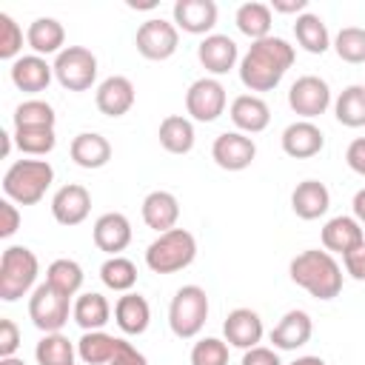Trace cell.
<instances>
[{
    "instance_id": "obj_1",
    "label": "cell",
    "mask_w": 365,
    "mask_h": 365,
    "mask_svg": "<svg viewBox=\"0 0 365 365\" xmlns=\"http://www.w3.org/2000/svg\"><path fill=\"white\" fill-rule=\"evenodd\" d=\"M294 46L285 37H265L248 46L240 60V80L248 91H274L294 66Z\"/></svg>"
},
{
    "instance_id": "obj_2",
    "label": "cell",
    "mask_w": 365,
    "mask_h": 365,
    "mask_svg": "<svg viewBox=\"0 0 365 365\" xmlns=\"http://www.w3.org/2000/svg\"><path fill=\"white\" fill-rule=\"evenodd\" d=\"M288 274H291L294 285L305 288L314 299H322V302L334 299L342 291V268H339V262L334 259V254L319 251V248L299 251L291 259Z\"/></svg>"
},
{
    "instance_id": "obj_3",
    "label": "cell",
    "mask_w": 365,
    "mask_h": 365,
    "mask_svg": "<svg viewBox=\"0 0 365 365\" xmlns=\"http://www.w3.org/2000/svg\"><path fill=\"white\" fill-rule=\"evenodd\" d=\"M54 182V168L48 160H17L3 174V194L17 205H34L46 197Z\"/></svg>"
},
{
    "instance_id": "obj_4",
    "label": "cell",
    "mask_w": 365,
    "mask_h": 365,
    "mask_svg": "<svg viewBox=\"0 0 365 365\" xmlns=\"http://www.w3.org/2000/svg\"><path fill=\"white\" fill-rule=\"evenodd\" d=\"M40 274L37 254L26 245H9L0 257V299L17 302L29 291H34Z\"/></svg>"
},
{
    "instance_id": "obj_5",
    "label": "cell",
    "mask_w": 365,
    "mask_h": 365,
    "mask_svg": "<svg viewBox=\"0 0 365 365\" xmlns=\"http://www.w3.org/2000/svg\"><path fill=\"white\" fill-rule=\"evenodd\" d=\"M197 257V240L185 228H171L157 234V240L145 248V265L154 274H177L188 268Z\"/></svg>"
},
{
    "instance_id": "obj_6",
    "label": "cell",
    "mask_w": 365,
    "mask_h": 365,
    "mask_svg": "<svg viewBox=\"0 0 365 365\" xmlns=\"http://www.w3.org/2000/svg\"><path fill=\"white\" fill-rule=\"evenodd\" d=\"M208 319V294L200 285H182L168 305V328L180 339H194Z\"/></svg>"
},
{
    "instance_id": "obj_7",
    "label": "cell",
    "mask_w": 365,
    "mask_h": 365,
    "mask_svg": "<svg viewBox=\"0 0 365 365\" xmlns=\"http://www.w3.org/2000/svg\"><path fill=\"white\" fill-rule=\"evenodd\" d=\"M54 77L68 91H88L97 80V57L86 46H66L54 57Z\"/></svg>"
},
{
    "instance_id": "obj_8",
    "label": "cell",
    "mask_w": 365,
    "mask_h": 365,
    "mask_svg": "<svg viewBox=\"0 0 365 365\" xmlns=\"http://www.w3.org/2000/svg\"><path fill=\"white\" fill-rule=\"evenodd\" d=\"M71 299L63 297L60 291H54L48 282L37 285L29 297V319L34 322L37 331L43 334H57L66 322H68V314H71Z\"/></svg>"
},
{
    "instance_id": "obj_9",
    "label": "cell",
    "mask_w": 365,
    "mask_h": 365,
    "mask_svg": "<svg viewBox=\"0 0 365 365\" xmlns=\"http://www.w3.org/2000/svg\"><path fill=\"white\" fill-rule=\"evenodd\" d=\"M225 106H228V94L217 77H200L185 91V111L197 123H214L217 117H222Z\"/></svg>"
},
{
    "instance_id": "obj_10",
    "label": "cell",
    "mask_w": 365,
    "mask_h": 365,
    "mask_svg": "<svg viewBox=\"0 0 365 365\" xmlns=\"http://www.w3.org/2000/svg\"><path fill=\"white\" fill-rule=\"evenodd\" d=\"M288 106H291V111L297 117L314 120V117L328 111V106H331V86L322 77H317V74H302L288 88Z\"/></svg>"
},
{
    "instance_id": "obj_11",
    "label": "cell",
    "mask_w": 365,
    "mask_h": 365,
    "mask_svg": "<svg viewBox=\"0 0 365 365\" xmlns=\"http://www.w3.org/2000/svg\"><path fill=\"white\" fill-rule=\"evenodd\" d=\"M134 46L145 60H168L180 46V29L163 17H151L137 29Z\"/></svg>"
},
{
    "instance_id": "obj_12",
    "label": "cell",
    "mask_w": 365,
    "mask_h": 365,
    "mask_svg": "<svg viewBox=\"0 0 365 365\" xmlns=\"http://www.w3.org/2000/svg\"><path fill=\"white\" fill-rule=\"evenodd\" d=\"M211 157L222 171H245L257 157V143L242 131H222L211 145Z\"/></svg>"
},
{
    "instance_id": "obj_13",
    "label": "cell",
    "mask_w": 365,
    "mask_h": 365,
    "mask_svg": "<svg viewBox=\"0 0 365 365\" xmlns=\"http://www.w3.org/2000/svg\"><path fill=\"white\" fill-rule=\"evenodd\" d=\"M88 211H91V194L80 182H68L57 188L51 197V217L66 228L80 225L88 217Z\"/></svg>"
},
{
    "instance_id": "obj_14",
    "label": "cell",
    "mask_w": 365,
    "mask_h": 365,
    "mask_svg": "<svg viewBox=\"0 0 365 365\" xmlns=\"http://www.w3.org/2000/svg\"><path fill=\"white\" fill-rule=\"evenodd\" d=\"M91 237L100 251H106L108 257H120V251H125L131 242V222L120 211H106L94 220Z\"/></svg>"
},
{
    "instance_id": "obj_15",
    "label": "cell",
    "mask_w": 365,
    "mask_h": 365,
    "mask_svg": "<svg viewBox=\"0 0 365 365\" xmlns=\"http://www.w3.org/2000/svg\"><path fill=\"white\" fill-rule=\"evenodd\" d=\"M197 60L202 63V68L208 74L220 77V74H228L237 66L240 48H237V43L228 34H208L197 46Z\"/></svg>"
},
{
    "instance_id": "obj_16",
    "label": "cell",
    "mask_w": 365,
    "mask_h": 365,
    "mask_svg": "<svg viewBox=\"0 0 365 365\" xmlns=\"http://www.w3.org/2000/svg\"><path fill=\"white\" fill-rule=\"evenodd\" d=\"M137 100V91H134V83L123 74H111L106 77L100 86H97V94H94V103L100 108V114L106 117H123L131 111Z\"/></svg>"
},
{
    "instance_id": "obj_17",
    "label": "cell",
    "mask_w": 365,
    "mask_h": 365,
    "mask_svg": "<svg viewBox=\"0 0 365 365\" xmlns=\"http://www.w3.org/2000/svg\"><path fill=\"white\" fill-rule=\"evenodd\" d=\"M222 334H225V342L228 345L248 351V348H257L259 345L265 328H262V319H259L257 311H251V308H234V311H228V317L222 322Z\"/></svg>"
},
{
    "instance_id": "obj_18",
    "label": "cell",
    "mask_w": 365,
    "mask_h": 365,
    "mask_svg": "<svg viewBox=\"0 0 365 365\" xmlns=\"http://www.w3.org/2000/svg\"><path fill=\"white\" fill-rule=\"evenodd\" d=\"M174 26L185 34H211L217 26V3L214 0H177L174 9Z\"/></svg>"
},
{
    "instance_id": "obj_19",
    "label": "cell",
    "mask_w": 365,
    "mask_h": 365,
    "mask_svg": "<svg viewBox=\"0 0 365 365\" xmlns=\"http://www.w3.org/2000/svg\"><path fill=\"white\" fill-rule=\"evenodd\" d=\"M282 151L294 160H308V157H317L325 145V134L319 131V125H314L311 120H297L291 125H285L282 137Z\"/></svg>"
},
{
    "instance_id": "obj_20",
    "label": "cell",
    "mask_w": 365,
    "mask_h": 365,
    "mask_svg": "<svg viewBox=\"0 0 365 365\" xmlns=\"http://www.w3.org/2000/svg\"><path fill=\"white\" fill-rule=\"evenodd\" d=\"M11 83L26 91V94H40L48 88L51 77H54V66L46 63V57L40 54H26V57H17L11 63Z\"/></svg>"
},
{
    "instance_id": "obj_21",
    "label": "cell",
    "mask_w": 365,
    "mask_h": 365,
    "mask_svg": "<svg viewBox=\"0 0 365 365\" xmlns=\"http://www.w3.org/2000/svg\"><path fill=\"white\" fill-rule=\"evenodd\" d=\"M228 114H231V123L237 125V131H242V134H259L271 123V108L257 94H240V97H234Z\"/></svg>"
},
{
    "instance_id": "obj_22",
    "label": "cell",
    "mask_w": 365,
    "mask_h": 365,
    "mask_svg": "<svg viewBox=\"0 0 365 365\" xmlns=\"http://www.w3.org/2000/svg\"><path fill=\"white\" fill-rule=\"evenodd\" d=\"M314 334V322L305 311L294 308V311H285L282 319L271 328V342L277 351H297L302 348Z\"/></svg>"
},
{
    "instance_id": "obj_23",
    "label": "cell",
    "mask_w": 365,
    "mask_h": 365,
    "mask_svg": "<svg viewBox=\"0 0 365 365\" xmlns=\"http://www.w3.org/2000/svg\"><path fill=\"white\" fill-rule=\"evenodd\" d=\"M180 220V200L171 191H148L143 200V222L148 228H154L157 234H165L171 228H177Z\"/></svg>"
},
{
    "instance_id": "obj_24",
    "label": "cell",
    "mask_w": 365,
    "mask_h": 365,
    "mask_svg": "<svg viewBox=\"0 0 365 365\" xmlns=\"http://www.w3.org/2000/svg\"><path fill=\"white\" fill-rule=\"evenodd\" d=\"M359 242H365V231H362V225L354 220V217H345V214H339V217H331L325 225H322V248L328 251V254H348V251H354Z\"/></svg>"
},
{
    "instance_id": "obj_25",
    "label": "cell",
    "mask_w": 365,
    "mask_h": 365,
    "mask_svg": "<svg viewBox=\"0 0 365 365\" xmlns=\"http://www.w3.org/2000/svg\"><path fill=\"white\" fill-rule=\"evenodd\" d=\"M331 208V194L319 180H302L291 191V211L299 220H319Z\"/></svg>"
},
{
    "instance_id": "obj_26",
    "label": "cell",
    "mask_w": 365,
    "mask_h": 365,
    "mask_svg": "<svg viewBox=\"0 0 365 365\" xmlns=\"http://www.w3.org/2000/svg\"><path fill=\"white\" fill-rule=\"evenodd\" d=\"M114 322L123 334L128 336H140L148 331V322H151V308H148V299L140 297V294H123L117 302H114Z\"/></svg>"
},
{
    "instance_id": "obj_27",
    "label": "cell",
    "mask_w": 365,
    "mask_h": 365,
    "mask_svg": "<svg viewBox=\"0 0 365 365\" xmlns=\"http://www.w3.org/2000/svg\"><path fill=\"white\" fill-rule=\"evenodd\" d=\"M68 154L80 168H88V171L91 168H103L111 160V143L97 131H80L71 140Z\"/></svg>"
},
{
    "instance_id": "obj_28",
    "label": "cell",
    "mask_w": 365,
    "mask_h": 365,
    "mask_svg": "<svg viewBox=\"0 0 365 365\" xmlns=\"http://www.w3.org/2000/svg\"><path fill=\"white\" fill-rule=\"evenodd\" d=\"M26 43L31 46L34 54L46 57V54H60L66 46V29L60 20L54 17H37L29 23V31H26Z\"/></svg>"
},
{
    "instance_id": "obj_29",
    "label": "cell",
    "mask_w": 365,
    "mask_h": 365,
    "mask_svg": "<svg viewBox=\"0 0 365 365\" xmlns=\"http://www.w3.org/2000/svg\"><path fill=\"white\" fill-rule=\"evenodd\" d=\"M71 317L83 331H103V325L111 319V305H108V299L103 294L86 291V294H80L74 299Z\"/></svg>"
},
{
    "instance_id": "obj_30",
    "label": "cell",
    "mask_w": 365,
    "mask_h": 365,
    "mask_svg": "<svg viewBox=\"0 0 365 365\" xmlns=\"http://www.w3.org/2000/svg\"><path fill=\"white\" fill-rule=\"evenodd\" d=\"M157 137H160V145H163L168 154H188V151L194 148V140H197L194 123H191L188 117H182V114H168V117L160 123Z\"/></svg>"
},
{
    "instance_id": "obj_31",
    "label": "cell",
    "mask_w": 365,
    "mask_h": 365,
    "mask_svg": "<svg viewBox=\"0 0 365 365\" xmlns=\"http://www.w3.org/2000/svg\"><path fill=\"white\" fill-rule=\"evenodd\" d=\"M234 23H237L240 34H245L251 43L265 40V37H271V23H274L271 6L257 3V0L254 3H242L237 9V14H234Z\"/></svg>"
},
{
    "instance_id": "obj_32",
    "label": "cell",
    "mask_w": 365,
    "mask_h": 365,
    "mask_svg": "<svg viewBox=\"0 0 365 365\" xmlns=\"http://www.w3.org/2000/svg\"><path fill=\"white\" fill-rule=\"evenodd\" d=\"M294 37L308 54H325L331 48V34H328L325 20L311 11H305L294 20Z\"/></svg>"
},
{
    "instance_id": "obj_33",
    "label": "cell",
    "mask_w": 365,
    "mask_h": 365,
    "mask_svg": "<svg viewBox=\"0 0 365 365\" xmlns=\"http://www.w3.org/2000/svg\"><path fill=\"white\" fill-rule=\"evenodd\" d=\"M83 279H86V274H83L80 262H77V259H68V257H60V259H54V262L46 268V282H48L54 291H60L63 297H68V299H71L74 294H80Z\"/></svg>"
},
{
    "instance_id": "obj_34",
    "label": "cell",
    "mask_w": 365,
    "mask_h": 365,
    "mask_svg": "<svg viewBox=\"0 0 365 365\" xmlns=\"http://www.w3.org/2000/svg\"><path fill=\"white\" fill-rule=\"evenodd\" d=\"M120 336H111L106 331H83V336L77 339V356L86 365H108L114 356Z\"/></svg>"
},
{
    "instance_id": "obj_35",
    "label": "cell",
    "mask_w": 365,
    "mask_h": 365,
    "mask_svg": "<svg viewBox=\"0 0 365 365\" xmlns=\"http://www.w3.org/2000/svg\"><path fill=\"white\" fill-rule=\"evenodd\" d=\"M334 117L345 128H362L365 125V86H348L334 100Z\"/></svg>"
},
{
    "instance_id": "obj_36",
    "label": "cell",
    "mask_w": 365,
    "mask_h": 365,
    "mask_svg": "<svg viewBox=\"0 0 365 365\" xmlns=\"http://www.w3.org/2000/svg\"><path fill=\"white\" fill-rule=\"evenodd\" d=\"M74 354H77L74 342L68 336H63L60 331L57 334H43V339L34 348L37 365H74Z\"/></svg>"
},
{
    "instance_id": "obj_37",
    "label": "cell",
    "mask_w": 365,
    "mask_h": 365,
    "mask_svg": "<svg viewBox=\"0 0 365 365\" xmlns=\"http://www.w3.org/2000/svg\"><path fill=\"white\" fill-rule=\"evenodd\" d=\"M100 279L106 288H111L117 294H128L137 285V265L128 257H108L100 265Z\"/></svg>"
},
{
    "instance_id": "obj_38",
    "label": "cell",
    "mask_w": 365,
    "mask_h": 365,
    "mask_svg": "<svg viewBox=\"0 0 365 365\" xmlns=\"http://www.w3.org/2000/svg\"><path fill=\"white\" fill-rule=\"evenodd\" d=\"M57 114L46 100H23L14 108V128H54Z\"/></svg>"
},
{
    "instance_id": "obj_39",
    "label": "cell",
    "mask_w": 365,
    "mask_h": 365,
    "mask_svg": "<svg viewBox=\"0 0 365 365\" xmlns=\"http://www.w3.org/2000/svg\"><path fill=\"white\" fill-rule=\"evenodd\" d=\"M331 46H334V51H336L339 60L354 63V66L365 63V29L345 26V29L336 31V37L331 40Z\"/></svg>"
},
{
    "instance_id": "obj_40",
    "label": "cell",
    "mask_w": 365,
    "mask_h": 365,
    "mask_svg": "<svg viewBox=\"0 0 365 365\" xmlns=\"http://www.w3.org/2000/svg\"><path fill=\"white\" fill-rule=\"evenodd\" d=\"M14 143L23 154L43 157V154L54 151L57 137H54V128H14Z\"/></svg>"
},
{
    "instance_id": "obj_41",
    "label": "cell",
    "mask_w": 365,
    "mask_h": 365,
    "mask_svg": "<svg viewBox=\"0 0 365 365\" xmlns=\"http://www.w3.org/2000/svg\"><path fill=\"white\" fill-rule=\"evenodd\" d=\"M191 365H228V342L205 336L191 348Z\"/></svg>"
},
{
    "instance_id": "obj_42",
    "label": "cell",
    "mask_w": 365,
    "mask_h": 365,
    "mask_svg": "<svg viewBox=\"0 0 365 365\" xmlns=\"http://www.w3.org/2000/svg\"><path fill=\"white\" fill-rule=\"evenodd\" d=\"M20 51H23V29L14 23L11 14L0 11V57L17 60Z\"/></svg>"
},
{
    "instance_id": "obj_43",
    "label": "cell",
    "mask_w": 365,
    "mask_h": 365,
    "mask_svg": "<svg viewBox=\"0 0 365 365\" xmlns=\"http://www.w3.org/2000/svg\"><path fill=\"white\" fill-rule=\"evenodd\" d=\"M20 348V328L14 325V319L3 317L0 319V356H14Z\"/></svg>"
},
{
    "instance_id": "obj_44",
    "label": "cell",
    "mask_w": 365,
    "mask_h": 365,
    "mask_svg": "<svg viewBox=\"0 0 365 365\" xmlns=\"http://www.w3.org/2000/svg\"><path fill=\"white\" fill-rule=\"evenodd\" d=\"M108 365H148V359H145V354L137 351L131 342L117 339V348H114V356H111Z\"/></svg>"
},
{
    "instance_id": "obj_45",
    "label": "cell",
    "mask_w": 365,
    "mask_h": 365,
    "mask_svg": "<svg viewBox=\"0 0 365 365\" xmlns=\"http://www.w3.org/2000/svg\"><path fill=\"white\" fill-rule=\"evenodd\" d=\"M17 228H20V211H17V202H11V200H0V237L9 240Z\"/></svg>"
},
{
    "instance_id": "obj_46",
    "label": "cell",
    "mask_w": 365,
    "mask_h": 365,
    "mask_svg": "<svg viewBox=\"0 0 365 365\" xmlns=\"http://www.w3.org/2000/svg\"><path fill=\"white\" fill-rule=\"evenodd\" d=\"M342 265H345V274H351L354 279L365 282V242H359L354 251H348L342 257Z\"/></svg>"
},
{
    "instance_id": "obj_47",
    "label": "cell",
    "mask_w": 365,
    "mask_h": 365,
    "mask_svg": "<svg viewBox=\"0 0 365 365\" xmlns=\"http://www.w3.org/2000/svg\"><path fill=\"white\" fill-rule=\"evenodd\" d=\"M240 365H282L279 356H277V348H265V345H257V348H248L242 354V362Z\"/></svg>"
},
{
    "instance_id": "obj_48",
    "label": "cell",
    "mask_w": 365,
    "mask_h": 365,
    "mask_svg": "<svg viewBox=\"0 0 365 365\" xmlns=\"http://www.w3.org/2000/svg\"><path fill=\"white\" fill-rule=\"evenodd\" d=\"M345 163L351 171H356L359 177H365V137H356L348 151H345Z\"/></svg>"
},
{
    "instance_id": "obj_49",
    "label": "cell",
    "mask_w": 365,
    "mask_h": 365,
    "mask_svg": "<svg viewBox=\"0 0 365 365\" xmlns=\"http://www.w3.org/2000/svg\"><path fill=\"white\" fill-rule=\"evenodd\" d=\"M308 9V0H271V11L277 14H305Z\"/></svg>"
},
{
    "instance_id": "obj_50",
    "label": "cell",
    "mask_w": 365,
    "mask_h": 365,
    "mask_svg": "<svg viewBox=\"0 0 365 365\" xmlns=\"http://www.w3.org/2000/svg\"><path fill=\"white\" fill-rule=\"evenodd\" d=\"M351 208H354V220H356L359 225H365V188H359V191L354 194Z\"/></svg>"
},
{
    "instance_id": "obj_51",
    "label": "cell",
    "mask_w": 365,
    "mask_h": 365,
    "mask_svg": "<svg viewBox=\"0 0 365 365\" xmlns=\"http://www.w3.org/2000/svg\"><path fill=\"white\" fill-rule=\"evenodd\" d=\"M288 365H328L325 359H319V356H297L294 362H288Z\"/></svg>"
},
{
    "instance_id": "obj_52",
    "label": "cell",
    "mask_w": 365,
    "mask_h": 365,
    "mask_svg": "<svg viewBox=\"0 0 365 365\" xmlns=\"http://www.w3.org/2000/svg\"><path fill=\"white\" fill-rule=\"evenodd\" d=\"M0 143H3V157H9V151H11V134L9 131H0Z\"/></svg>"
},
{
    "instance_id": "obj_53",
    "label": "cell",
    "mask_w": 365,
    "mask_h": 365,
    "mask_svg": "<svg viewBox=\"0 0 365 365\" xmlns=\"http://www.w3.org/2000/svg\"><path fill=\"white\" fill-rule=\"evenodd\" d=\"M0 365H26L20 356H0Z\"/></svg>"
}]
</instances>
